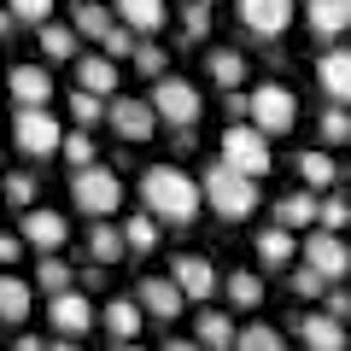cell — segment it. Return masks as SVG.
Returning <instances> with one entry per match:
<instances>
[{
  "instance_id": "cell-1",
  "label": "cell",
  "mask_w": 351,
  "mask_h": 351,
  "mask_svg": "<svg viewBox=\"0 0 351 351\" xmlns=\"http://www.w3.org/2000/svg\"><path fill=\"white\" fill-rule=\"evenodd\" d=\"M141 205L158 223H193L205 205V188L176 164H152V170H141Z\"/></svg>"
},
{
  "instance_id": "cell-2",
  "label": "cell",
  "mask_w": 351,
  "mask_h": 351,
  "mask_svg": "<svg viewBox=\"0 0 351 351\" xmlns=\"http://www.w3.org/2000/svg\"><path fill=\"white\" fill-rule=\"evenodd\" d=\"M199 188H205V205H211L223 223H246V217L258 211V182H252V176H240V170H228L223 158L199 176Z\"/></svg>"
},
{
  "instance_id": "cell-3",
  "label": "cell",
  "mask_w": 351,
  "mask_h": 351,
  "mask_svg": "<svg viewBox=\"0 0 351 351\" xmlns=\"http://www.w3.org/2000/svg\"><path fill=\"white\" fill-rule=\"evenodd\" d=\"M71 199L82 217H94V223H106V217L123 205V182H117L106 164H94V170H76L71 176Z\"/></svg>"
},
{
  "instance_id": "cell-4",
  "label": "cell",
  "mask_w": 351,
  "mask_h": 351,
  "mask_svg": "<svg viewBox=\"0 0 351 351\" xmlns=\"http://www.w3.org/2000/svg\"><path fill=\"white\" fill-rule=\"evenodd\" d=\"M152 112H158V123H170L176 135H188V129L199 123L205 100H199V88H193V82L164 76V82H152Z\"/></svg>"
},
{
  "instance_id": "cell-5",
  "label": "cell",
  "mask_w": 351,
  "mask_h": 351,
  "mask_svg": "<svg viewBox=\"0 0 351 351\" xmlns=\"http://www.w3.org/2000/svg\"><path fill=\"white\" fill-rule=\"evenodd\" d=\"M223 164L240 176H269V135H263L258 123H228L223 129Z\"/></svg>"
},
{
  "instance_id": "cell-6",
  "label": "cell",
  "mask_w": 351,
  "mask_h": 351,
  "mask_svg": "<svg viewBox=\"0 0 351 351\" xmlns=\"http://www.w3.org/2000/svg\"><path fill=\"white\" fill-rule=\"evenodd\" d=\"M252 123H258L263 135H287V129L299 123V100H293V88H281V82L252 88Z\"/></svg>"
},
{
  "instance_id": "cell-7",
  "label": "cell",
  "mask_w": 351,
  "mask_h": 351,
  "mask_svg": "<svg viewBox=\"0 0 351 351\" xmlns=\"http://www.w3.org/2000/svg\"><path fill=\"white\" fill-rule=\"evenodd\" d=\"M12 141L18 152H29V158H53V152H64V129L53 112H18L12 117Z\"/></svg>"
},
{
  "instance_id": "cell-8",
  "label": "cell",
  "mask_w": 351,
  "mask_h": 351,
  "mask_svg": "<svg viewBox=\"0 0 351 351\" xmlns=\"http://www.w3.org/2000/svg\"><path fill=\"white\" fill-rule=\"evenodd\" d=\"M106 123L117 129V141H152L158 112H152V100H141V94H112V112H106Z\"/></svg>"
},
{
  "instance_id": "cell-9",
  "label": "cell",
  "mask_w": 351,
  "mask_h": 351,
  "mask_svg": "<svg viewBox=\"0 0 351 351\" xmlns=\"http://www.w3.org/2000/svg\"><path fill=\"white\" fill-rule=\"evenodd\" d=\"M304 263H311L316 276L328 281V287H339V281H346V269H351V246L339 234H304Z\"/></svg>"
},
{
  "instance_id": "cell-10",
  "label": "cell",
  "mask_w": 351,
  "mask_h": 351,
  "mask_svg": "<svg viewBox=\"0 0 351 351\" xmlns=\"http://www.w3.org/2000/svg\"><path fill=\"white\" fill-rule=\"evenodd\" d=\"M234 12L258 41H276V36H287V24H293V0H234Z\"/></svg>"
},
{
  "instance_id": "cell-11",
  "label": "cell",
  "mask_w": 351,
  "mask_h": 351,
  "mask_svg": "<svg viewBox=\"0 0 351 351\" xmlns=\"http://www.w3.org/2000/svg\"><path fill=\"white\" fill-rule=\"evenodd\" d=\"M6 94L18 100V112H47V100L59 94L47 76V64H12V76H6Z\"/></svg>"
},
{
  "instance_id": "cell-12",
  "label": "cell",
  "mask_w": 351,
  "mask_h": 351,
  "mask_svg": "<svg viewBox=\"0 0 351 351\" xmlns=\"http://www.w3.org/2000/svg\"><path fill=\"white\" fill-rule=\"evenodd\" d=\"M18 234H24V246H36L41 258H59V246L71 240V228H64V217L59 211H24V223H18Z\"/></svg>"
},
{
  "instance_id": "cell-13",
  "label": "cell",
  "mask_w": 351,
  "mask_h": 351,
  "mask_svg": "<svg viewBox=\"0 0 351 351\" xmlns=\"http://www.w3.org/2000/svg\"><path fill=\"white\" fill-rule=\"evenodd\" d=\"M293 328H299L304 351H346V346H351V322H339V316H328V311L299 316Z\"/></svg>"
},
{
  "instance_id": "cell-14",
  "label": "cell",
  "mask_w": 351,
  "mask_h": 351,
  "mask_svg": "<svg viewBox=\"0 0 351 351\" xmlns=\"http://www.w3.org/2000/svg\"><path fill=\"white\" fill-rule=\"evenodd\" d=\"M135 299H141V311H147V316H158V322H176V316H182V304H188V293L176 287L170 276H141Z\"/></svg>"
},
{
  "instance_id": "cell-15",
  "label": "cell",
  "mask_w": 351,
  "mask_h": 351,
  "mask_svg": "<svg viewBox=\"0 0 351 351\" xmlns=\"http://www.w3.org/2000/svg\"><path fill=\"white\" fill-rule=\"evenodd\" d=\"M47 328H59L64 339H82L88 328H94V304L82 299V293H59V299H47Z\"/></svg>"
},
{
  "instance_id": "cell-16",
  "label": "cell",
  "mask_w": 351,
  "mask_h": 351,
  "mask_svg": "<svg viewBox=\"0 0 351 351\" xmlns=\"http://www.w3.org/2000/svg\"><path fill=\"white\" fill-rule=\"evenodd\" d=\"M316 82H322L328 106H351V47H328L316 59Z\"/></svg>"
},
{
  "instance_id": "cell-17",
  "label": "cell",
  "mask_w": 351,
  "mask_h": 351,
  "mask_svg": "<svg viewBox=\"0 0 351 351\" xmlns=\"http://www.w3.org/2000/svg\"><path fill=\"white\" fill-rule=\"evenodd\" d=\"M170 281L188 293V299H211L217 293V269H211V258H199V252H182V258L170 263Z\"/></svg>"
},
{
  "instance_id": "cell-18",
  "label": "cell",
  "mask_w": 351,
  "mask_h": 351,
  "mask_svg": "<svg viewBox=\"0 0 351 351\" xmlns=\"http://www.w3.org/2000/svg\"><path fill=\"white\" fill-rule=\"evenodd\" d=\"M76 88H88V94H117V59H106V53H82L76 59Z\"/></svg>"
},
{
  "instance_id": "cell-19",
  "label": "cell",
  "mask_w": 351,
  "mask_h": 351,
  "mask_svg": "<svg viewBox=\"0 0 351 351\" xmlns=\"http://www.w3.org/2000/svg\"><path fill=\"white\" fill-rule=\"evenodd\" d=\"M112 12H117V24L135 29V36H152V29H164V18H170L164 0H117Z\"/></svg>"
},
{
  "instance_id": "cell-20",
  "label": "cell",
  "mask_w": 351,
  "mask_h": 351,
  "mask_svg": "<svg viewBox=\"0 0 351 351\" xmlns=\"http://www.w3.org/2000/svg\"><path fill=\"white\" fill-rule=\"evenodd\" d=\"M304 18L322 41H334L339 29H351V0H304Z\"/></svg>"
},
{
  "instance_id": "cell-21",
  "label": "cell",
  "mask_w": 351,
  "mask_h": 351,
  "mask_svg": "<svg viewBox=\"0 0 351 351\" xmlns=\"http://www.w3.org/2000/svg\"><path fill=\"white\" fill-rule=\"evenodd\" d=\"M316 217H322V193H311V188L287 193V199L276 205V223H281V228H293V234H299V228H311Z\"/></svg>"
},
{
  "instance_id": "cell-22",
  "label": "cell",
  "mask_w": 351,
  "mask_h": 351,
  "mask_svg": "<svg viewBox=\"0 0 351 351\" xmlns=\"http://www.w3.org/2000/svg\"><path fill=\"white\" fill-rule=\"evenodd\" d=\"M0 322H29V281L12 269H0Z\"/></svg>"
},
{
  "instance_id": "cell-23",
  "label": "cell",
  "mask_w": 351,
  "mask_h": 351,
  "mask_svg": "<svg viewBox=\"0 0 351 351\" xmlns=\"http://www.w3.org/2000/svg\"><path fill=\"white\" fill-rule=\"evenodd\" d=\"M299 182H304L311 193H328V188L339 182V164H334V152H322V147H316V152H299Z\"/></svg>"
},
{
  "instance_id": "cell-24",
  "label": "cell",
  "mask_w": 351,
  "mask_h": 351,
  "mask_svg": "<svg viewBox=\"0 0 351 351\" xmlns=\"http://www.w3.org/2000/svg\"><path fill=\"white\" fill-rule=\"evenodd\" d=\"M100 322H106V334H112V339L135 346V334H141V299H112Z\"/></svg>"
},
{
  "instance_id": "cell-25",
  "label": "cell",
  "mask_w": 351,
  "mask_h": 351,
  "mask_svg": "<svg viewBox=\"0 0 351 351\" xmlns=\"http://www.w3.org/2000/svg\"><path fill=\"white\" fill-rule=\"evenodd\" d=\"M193 339H199L205 351H234V322H228L223 311H199V322H193Z\"/></svg>"
},
{
  "instance_id": "cell-26",
  "label": "cell",
  "mask_w": 351,
  "mask_h": 351,
  "mask_svg": "<svg viewBox=\"0 0 351 351\" xmlns=\"http://www.w3.org/2000/svg\"><path fill=\"white\" fill-rule=\"evenodd\" d=\"M112 29H117V12H112V6H100V0H76V36L106 41Z\"/></svg>"
},
{
  "instance_id": "cell-27",
  "label": "cell",
  "mask_w": 351,
  "mask_h": 351,
  "mask_svg": "<svg viewBox=\"0 0 351 351\" xmlns=\"http://www.w3.org/2000/svg\"><path fill=\"white\" fill-rule=\"evenodd\" d=\"M123 252H129L123 228H112V223H94V228H88V263H117Z\"/></svg>"
},
{
  "instance_id": "cell-28",
  "label": "cell",
  "mask_w": 351,
  "mask_h": 351,
  "mask_svg": "<svg viewBox=\"0 0 351 351\" xmlns=\"http://www.w3.org/2000/svg\"><path fill=\"white\" fill-rule=\"evenodd\" d=\"M293 252H299V240H293V228H269V234H258V258L269 263V269H287L293 263Z\"/></svg>"
},
{
  "instance_id": "cell-29",
  "label": "cell",
  "mask_w": 351,
  "mask_h": 351,
  "mask_svg": "<svg viewBox=\"0 0 351 351\" xmlns=\"http://www.w3.org/2000/svg\"><path fill=\"white\" fill-rule=\"evenodd\" d=\"M211 82L223 88V94H240V82H246V59H240L234 47H217L211 53Z\"/></svg>"
},
{
  "instance_id": "cell-30",
  "label": "cell",
  "mask_w": 351,
  "mask_h": 351,
  "mask_svg": "<svg viewBox=\"0 0 351 351\" xmlns=\"http://www.w3.org/2000/svg\"><path fill=\"white\" fill-rule=\"evenodd\" d=\"M41 53H47V64L76 59V24H41Z\"/></svg>"
},
{
  "instance_id": "cell-31",
  "label": "cell",
  "mask_w": 351,
  "mask_h": 351,
  "mask_svg": "<svg viewBox=\"0 0 351 351\" xmlns=\"http://www.w3.org/2000/svg\"><path fill=\"white\" fill-rule=\"evenodd\" d=\"M223 287H228V299H234V311H258V304H263V281L252 276V269H234Z\"/></svg>"
},
{
  "instance_id": "cell-32",
  "label": "cell",
  "mask_w": 351,
  "mask_h": 351,
  "mask_svg": "<svg viewBox=\"0 0 351 351\" xmlns=\"http://www.w3.org/2000/svg\"><path fill=\"white\" fill-rule=\"evenodd\" d=\"M234 351H287V339H281V328H269V322H252V328H240Z\"/></svg>"
},
{
  "instance_id": "cell-33",
  "label": "cell",
  "mask_w": 351,
  "mask_h": 351,
  "mask_svg": "<svg viewBox=\"0 0 351 351\" xmlns=\"http://www.w3.org/2000/svg\"><path fill=\"white\" fill-rule=\"evenodd\" d=\"M123 240H129V252H152V246H158V217H152V211H135V217L123 223Z\"/></svg>"
},
{
  "instance_id": "cell-34",
  "label": "cell",
  "mask_w": 351,
  "mask_h": 351,
  "mask_svg": "<svg viewBox=\"0 0 351 351\" xmlns=\"http://www.w3.org/2000/svg\"><path fill=\"white\" fill-rule=\"evenodd\" d=\"M64 106H71V117H76V129H94V123H100L106 112H112V106H106L100 94H88V88H76V94H71V100H64Z\"/></svg>"
},
{
  "instance_id": "cell-35",
  "label": "cell",
  "mask_w": 351,
  "mask_h": 351,
  "mask_svg": "<svg viewBox=\"0 0 351 351\" xmlns=\"http://www.w3.org/2000/svg\"><path fill=\"white\" fill-rule=\"evenodd\" d=\"M36 281H41V287H47V299H59V293H71V263H64V258H41L36 263Z\"/></svg>"
},
{
  "instance_id": "cell-36",
  "label": "cell",
  "mask_w": 351,
  "mask_h": 351,
  "mask_svg": "<svg viewBox=\"0 0 351 351\" xmlns=\"http://www.w3.org/2000/svg\"><path fill=\"white\" fill-rule=\"evenodd\" d=\"M64 164L71 170H94V129H71L64 135Z\"/></svg>"
},
{
  "instance_id": "cell-37",
  "label": "cell",
  "mask_w": 351,
  "mask_h": 351,
  "mask_svg": "<svg viewBox=\"0 0 351 351\" xmlns=\"http://www.w3.org/2000/svg\"><path fill=\"white\" fill-rule=\"evenodd\" d=\"M0 199L18 205V211H36V182H29V176H6V182H0Z\"/></svg>"
},
{
  "instance_id": "cell-38",
  "label": "cell",
  "mask_w": 351,
  "mask_h": 351,
  "mask_svg": "<svg viewBox=\"0 0 351 351\" xmlns=\"http://www.w3.org/2000/svg\"><path fill=\"white\" fill-rule=\"evenodd\" d=\"M322 141H351V106H322Z\"/></svg>"
},
{
  "instance_id": "cell-39",
  "label": "cell",
  "mask_w": 351,
  "mask_h": 351,
  "mask_svg": "<svg viewBox=\"0 0 351 351\" xmlns=\"http://www.w3.org/2000/svg\"><path fill=\"white\" fill-rule=\"evenodd\" d=\"M6 12L18 18V24H53V0H6Z\"/></svg>"
},
{
  "instance_id": "cell-40",
  "label": "cell",
  "mask_w": 351,
  "mask_h": 351,
  "mask_svg": "<svg viewBox=\"0 0 351 351\" xmlns=\"http://www.w3.org/2000/svg\"><path fill=\"white\" fill-rule=\"evenodd\" d=\"M182 36H188V41H205V36H211V6L188 0V6H182Z\"/></svg>"
},
{
  "instance_id": "cell-41",
  "label": "cell",
  "mask_w": 351,
  "mask_h": 351,
  "mask_svg": "<svg viewBox=\"0 0 351 351\" xmlns=\"http://www.w3.org/2000/svg\"><path fill=\"white\" fill-rule=\"evenodd\" d=\"M100 47H106V59H135V53H141V36H135V29H123V24H117L112 36L100 41Z\"/></svg>"
},
{
  "instance_id": "cell-42",
  "label": "cell",
  "mask_w": 351,
  "mask_h": 351,
  "mask_svg": "<svg viewBox=\"0 0 351 351\" xmlns=\"http://www.w3.org/2000/svg\"><path fill=\"white\" fill-rule=\"evenodd\" d=\"M135 71H141V76H152V82H164V76H170V59H164V47H147V41H141Z\"/></svg>"
},
{
  "instance_id": "cell-43",
  "label": "cell",
  "mask_w": 351,
  "mask_h": 351,
  "mask_svg": "<svg viewBox=\"0 0 351 351\" xmlns=\"http://www.w3.org/2000/svg\"><path fill=\"white\" fill-rule=\"evenodd\" d=\"M293 293H299V299H328V281L316 276L311 263H299V269H293Z\"/></svg>"
},
{
  "instance_id": "cell-44",
  "label": "cell",
  "mask_w": 351,
  "mask_h": 351,
  "mask_svg": "<svg viewBox=\"0 0 351 351\" xmlns=\"http://www.w3.org/2000/svg\"><path fill=\"white\" fill-rule=\"evenodd\" d=\"M316 223H322L328 234H339V228L351 223V199H334V193H328V199H322V217H316Z\"/></svg>"
},
{
  "instance_id": "cell-45",
  "label": "cell",
  "mask_w": 351,
  "mask_h": 351,
  "mask_svg": "<svg viewBox=\"0 0 351 351\" xmlns=\"http://www.w3.org/2000/svg\"><path fill=\"white\" fill-rule=\"evenodd\" d=\"M24 258V234H0V269H12Z\"/></svg>"
},
{
  "instance_id": "cell-46",
  "label": "cell",
  "mask_w": 351,
  "mask_h": 351,
  "mask_svg": "<svg viewBox=\"0 0 351 351\" xmlns=\"http://www.w3.org/2000/svg\"><path fill=\"white\" fill-rule=\"evenodd\" d=\"M328 316L351 322V293H346V287H328Z\"/></svg>"
},
{
  "instance_id": "cell-47",
  "label": "cell",
  "mask_w": 351,
  "mask_h": 351,
  "mask_svg": "<svg viewBox=\"0 0 351 351\" xmlns=\"http://www.w3.org/2000/svg\"><path fill=\"white\" fill-rule=\"evenodd\" d=\"M12 351H47V339H41V334H18Z\"/></svg>"
},
{
  "instance_id": "cell-48",
  "label": "cell",
  "mask_w": 351,
  "mask_h": 351,
  "mask_svg": "<svg viewBox=\"0 0 351 351\" xmlns=\"http://www.w3.org/2000/svg\"><path fill=\"white\" fill-rule=\"evenodd\" d=\"M164 351H205V346H199V339H170Z\"/></svg>"
},
{
  "instance_id": "cell-49",
  "label": "cell",
  "mask_w": 351,
  "mask_h": 351,
  "mask_svg": "<svg viewBox=\"0 0 351 351\" xmlns=\"http://www.w3.org/2000/svg\"><path fill=\"white\" fill-rule=\"evenodd\" d=\"M47 351H76V339H53V346Z\"/></svg>"
},
{
  "instance_id": "cell-50",
  "label": "cell",
  "mask_w": 351,
  "mask_h": 351,
  "mask_svg": "<svg viewBox=\"0 0 351 351\" xmlns=\"http://www.w3.org/2000/svg\"><path fill=\"white\" fill-rule=\"evenodd\" d=\"M117 351H147V346H117Z\"/></svg>"
},
{
  "instance_id": "cell-51",
  "label": "cell",
  "mask_w": 351,
  "mask_h": 351,
  "mask_svg": "<svg viewBox=\"0 0 351 351\" xmlns=\"http://www.w3.org/2000/svg\"><path fill=\"white\" fill-rule=\"evenodd\" d=\"M199 6H211V0H199Z\"/></svg>"
},
{
  "instance_id": "cell-52",
  "label": "cell",
  "mask_w": 351,
  "mask_h": 351,
  "mask_svg": "<svg viewBox=\"0 0 351 351\" xmlns=\"http://www.w3.org/2000/svg\"><path fill=\"white\" fill-rule=\"evenodd\" d=\"M0 182H6V176H0Z\"/></svg>"
}]
</instances>
